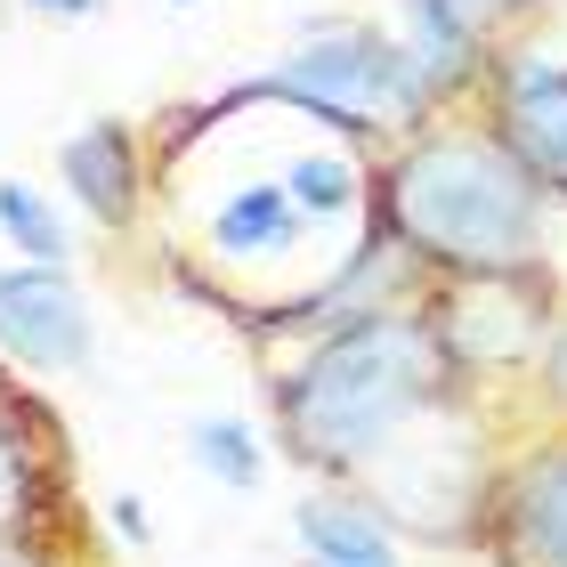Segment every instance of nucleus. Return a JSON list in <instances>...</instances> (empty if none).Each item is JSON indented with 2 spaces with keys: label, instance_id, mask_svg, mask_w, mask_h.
Returning a JSON list of instances; mask_svg holds the SVG:
<instances>
[{
  "label": "nucleus",
  "instance_id": "nucleus-10",
  "mask_svg": "<svg viewBox=\"0 0 567 567\" xmlns=\"http://www.w3.org/2000/svg\"><path fill=\"white\" fill-rule=\"evenodd\" d=\"M478 41H486V24L462 0H405V58L430 82V97H446L478 65Z\"/></svg>",
  "mask_w": 567,
  "mask_h": 567
},
{
  "label": "nucleus",
  "instance_id": "nucleus-6",
  "mask_svg": "<svg viewBox=\"0 0 567 567\" xmlns=\"http://www.w3.org/2000/svg\"><path fill=\"white\" fill-rule=\"evenodd\" d=\"M73 203L97 219V227H131L138 212V187H146V154L131 138V122H90V131H73L65 154H58Z\"/></svg>",
  "mask_w": 567,
  "mask_h": 567
},
{
  "label": "nucleus",
  "instance_id": "nucleus-2",
  "mask_svg": "<svg viewBox=\"0 0 567 567\" xmlns=\"http://www.w3.org/2000/svg\"><path fill=\"white\" fill-rule=\"evenodd\" d=\"M437 357H446L437 332L422 317H398V308L332 324L276 390L292 446L317 462V471H357V462H373L390 437H405L430 414Z\"/></svg>",
  "mask_w": 567,
  "mask_h": 567
},
{
  "label": "nucleus",
  "instance_id": "nucleus-16",
  "mask_svg": "<svg viewBox=\"0 0 567 567\" xmlns=\"http://www.w3.org/2000/svg\"><path fill=\"white\" fill-rule=\"evenodd\" d=\"M478 24H503V17H519V9H535V0H462Z\"/></svg>",
  "mask_w": 567,
  "mask_h": 567
},
{
  "label": "nucleus",
  "instance_id": "nucleus-5",
  "mask_svg": "<svg viewBox=\"0 0 567 567\" xmlns=\"http://www.w3.org/2000/svg\"><path fill=\"white\" fill-rule=\"evenodd\" d=\"M495 138L519 154L544 187H567V65L511 58L495 73Z\"/></svg>",
  "mask_w": 567,
  "mask_h": 567
},
{
  "label": "nucleus",
  "instance_id": "nucleus-4",
  "mask_svg": "<svg viewBox=\"0 0 567 567\" xmlns=\"http://www.w3.org/2000/svg\"><path fill=\"white\" fill-rule=\"evenodd\" d=\"M90 349H97V324L65 268H49V260L0 268V357H17L33 373H82Z\"/></svg>",
  "mask_w": 567,
  "mask_h": 567
},
{
  "label": "nucleus",
  "instance_id": "nucleus-8",
  "mask_svg": "<svg viewBox=\"0 0 567 567\" xmlns=\"http://www.w3.org/2000/svg\"><path fill=\"white\" fill-rule=\"evenodd\" d=\"M300 567H398V535L349 495H308L292 511Z\"/></svg>",
  "mask_w": 567,
  "mask_h": 567
},
{
  "label": "nucleus",
  "instance_id": "nucleus-1",
  "mask_svg": "<svg viewBox=\"0 0 567 567\" xmlns=\"http://www.w3.org/2000/svg\"><path fill=\"white\" fill-rule=\"evenodd\" d=\"M390 236L462 276H527L544 251V178L495 131H422L390 163Z\"/></svg>",
  "mask_w": 567,
  "mask_h": 567
},
{
  "label": "nucleus",
  "instance_id": "nucleus-19",
  "mask_svg": "<svg viewBox=\"0 0 567 567\" xmlns=\"http://www.w3.org/2000/svg\"><path fill=\"white\" fill-rule=\"evenodd\" d=\"M0 567H49V559H41L33 544H0Z\"/></svg>",
  "mask_w": 567,
  "mask_h": 567
},
{
  "label": "nucleus",
  "instance_id": "nucleus-18",
  "mask_svg": "<svg viewBox=\"0 0 567 567\" xmlns=\"http://www.w3.org/2000/svg\"><path fill=\"white\" fill-rule=\"evenodd\" d=\"M114 527L131 535V544H146V511H138V503H114Z\"/></svg>",
  "mask_w": 567,
  "mask_h": 567
},
{
  "label": "nucleus",
  "instance_id": "nucleus-13",
  "mask_svg": "<svg viewBox=\"0 0 567 567\" xmlns=\"http://www.w3.org/2000/svg\"><path fill=\"white\" fill-rule=\"evenodd\" d=\"M284 195H292L308 219H332V212L357 203V163L349 154H300V163L284 171Z\"/></svg>",
  "mask_w": 567,
  "mask_h": 567
},
{
  "label": "nucleus",
  "instance_id": "nucleus-9",
  "mask_svg": "<svg viewBox=\"0 0 567 567\" xmlns=\"http://www.w3.org/2000/svg\"><path fill=\"white\" fill-rule=\"evenodd\" d=\"M300 219H308V212L284 195V178H260V187H236V195H227L203 236H212L219 260H268V251H292Z\"/></svg>",
  "mask_w": 567,
  "mask_h": 567
},
{
  "label": "nucleus",
  "instance_id": "nucleus-7",
  "mask_svg": "<svg viewBox=\"0 0 567 567\" xmlns=\"http://www.w3.org/2000/svg\"><path fill=\"white\" fill-rule=\"evenodd\" d=\"M503 544H511L519 567H567V437H559L551 454H535L527 478L511 486Z\"/></svg>",
  "mask_w": 567,
  "mask_h": 567
},
{
  "label": "nucleus",
  "instance_id": "nucleus-14",
  "mask_svg": "<svg viewBox=\"0 0 567 567\" xmlns=\"http://www.w3.org/2000/svg\"><path fill=\"white\" fill-rule=\"evenodd\" d=\"M24 519H33V454H24V430L0 405V544H24Z\"/></svg>",
  "mask_w": 567,
  "mask_h": 567
},
{
  "label": "nucleus",
  "instance_id": "nucleus-12",
  "mask_svg": "<svg viewBox=\"0 0 567 567\" xmlns=\"http://www.w3.org/2000/svg\"><path fill=\"white\" fill-rule=\"evenodd\" d=\"M187 446H195V462L212 471L219 486H260V471H268V454H260V430L251 422H236V414H203L195 430H187Z\"/></svg>",
  "mask_w": 567,
  "mask_h": 567
},
{
  "label": "nucleus",
  "instance_id": "nucleus-15",
  "mask_svg": "<svg viewBox=\"0 0 567 567\" xmlns=\"http://www.w3.org/2000/svg\"><path fill=\"white\" fill-rule=\"evenodd\" d=\"M535 365H544V390H551V405H567V332H551Z\"/></svg>",
  "mask_w": 567,
  "mask_h": 567
},
{
  "label": "nucleus",
  "instance_id": "nucleus-3",
  "mask_svg": "<svg viewBox=\"0 0 567 567\" xmlns=\"http://www.w3.org/2000/svg\"><path fill=\"white\" fill-rule=\"evenodd\" d=\"M268 90L308 106V114H324V122H341V131H365L381 114H422L430 106V82L414 73L405 41L373 33V24H324V33H308L276 65Z\"/></svg>",
  "mask_w": 567,
  "mask_h": 567
},
{
  "label": "nucleus",
  "instance_id": "nucleus-11",
  "mask_svg": "<svg viewBox=\"0 0 567 567\" xmlns=\"http://www.w3.org/2000/svg\"><path fill=\"white\" fill-rule=\"evenodd\" d=\"M0 236L17 244V260H49V268L73 260V227L49 212L24 178H0Z\"/></svg>",
  "mask_w": 567,
  "mask_h": 567
},
{
  "label": "nucleus",
  "instance_id": "nucleus-20",
  "mask_svg": "<svg viewBox=\"0 0 567 567\" xmlns=\"http://www.w3.org/2000/svg\"><path fill=\"white\" fill-rule=\"evenodd\" d=\"M171 9H195V0H171Z\"/></svg>",
  "mask_w": 567,
  "mask_h": 567
},
{
  "label": "nucleus",
  "instance_id": "nucleus-17",
  "mask_svg": "<svg viewBox=\"0 0 567 567\" xmlns=\"http://www.w3.org/2000/svg\"><path fill=\"white\" fill-rule=\"evenodd\" d=\"M24 9H41V17H97L106 0H24Z\"/></svg>",
  "mask_w": 567,
  "mask_h": 567
}]
</instances>
